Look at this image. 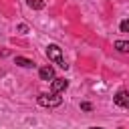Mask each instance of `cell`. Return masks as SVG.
Returning a JSON list of instances; mask_svg holds the SVG:
<instances>
[{
	"label": "cell",
	"instance_id": "7c38bea8",
	"mask_svg": "<svg viewBox=\"0 0 129 129\" xmlns=\"http://www.w3.org/2000/svg\"><path fill=\"white\" fill-rule=\"evenodd\" d=\"M91 129H101V127H91Z\"/></svg>",
	"mask_w": 129,
	"mask_h": 129
},
{
	"label": "cell",
	"instance_id": "9c48e42d",
	"mask_svg": "<svg viewBox=\"0 0 129 129\" xmlns=\"http://www.w3.org/2000/svg\"><path fill=\"white\" fill-rule=\"evenodd\" d=\"M119 28H121V32H129V18L123 20V22L119 24Z\"/></svg>",
	"mask_w": 129,
	"mask_h": 129
},
{
	"label": "cell",
	"instance_id": "8992f818",
	"mask_svg": "<svg viewBox=\"0 0 129 129\" xmlns=\"http://www.w3.org/2000/svg\"><path fill=\"white\" fill-rule=\"evenodd\" d=\"M14 62H16V64H20V67H24V69L34 67V62H32L30 58H24V56H16V58H14Z\"/></svg>",
	"mask_w": 129,
	"mask_h": 129
},
{
	"label": "cell",
	"instance_id": "8fae6325",
	"mask_svg": "<svg viewBox=\"0 0 129 129\" xmlns=\"http://www.w3.org/2000/svg\"><path fill=\"white\" fill-rule=\"evenodd\" d=\"M18 30H20V32H28V26H26V24H20Z\"/></svg>",
	"mask_w": 129,
	"mask_h": 129
},
{
	"label": "cell",
	"instance_id": "52a82bcc",
	"mask_svg": "<svg viewBox=\"0 0 129 129\" xmlns=\"http://www.w3.org/2000/svg\"><path fill=\"white\" fill-rule=\"evenodd\" d=\"M115 48L119 52H129V40H117L115 42Z\"/></svg>",
	"mask_w": 129,
	"mask_h": 129
},
{
	"label": "cell",
	"instance_id": "5b68a950",
	"mask_svg": "<svg viewBox=\"0 0 129 129\" xmlns=\"http://www.w3.org/2000/svg\"><path fill=\"white\" fill-rule=\"evenodd\" d=\"M38 77H40L42 81H52V79H54V69H52L50 64H44V67L38 69Z\"/></svg>",
	"mask_w": 129,
	"mask_h": 129
},
{
	"label": "cell",
	"instance_id": "7a4b0ae2",
	"mask_svg": "<svg viewBox=\"0 0 129 129\" xmlns=\"http://www.w3.org/2000/svg\"><path fill=\"white\" fill-rule=\"evenodd\" d=\"M62 103V97H58V95H54V93H40L38 95V105H42V107H58Z\"/></svg>",
	"mask_w": 129,
	"mask_h": 129
},
{
	"label": "cell",
	"instance_id": "3957f363",
	"mask_svg": "<svg viewBox=\"0 0 129 129\" xmlns=\"http://www.w3.org/2000/svg\"><path fill=\"white\" fill-rule=\"evenodd\" d=\"M113 101H115V105H119V107H129V91H127V89H119V91L115 93Z\"/></svg>",
	"mask_w": 129,
	"mask_h": 129
},
{
	"label": "cell",
	"instance_id": "30bf717a",
	"mask_svg": "<svg viewBox=\"0 0 129 129\" xmlns=\"http://www.w3.org/2000/svg\"><path fill=\"white\" fill-rule=\"evenodd\" d=\"M81 109H83V111H91V109H93V105H91V103H87V101H83V103H81Z\"/></svg>",
	"mask_w": 129,
	"mask_h": 129
},
{
	"label": "cell",
	"instance_id": "ba28073f",
	"mask_svg": "<svg viewBox=\"0 0 129 129\" xmlns=\"http://www.w3.org/2000/svg\"><path fill=\"white\" fill-rule=\"evenodd\" d=\"M28 6L34 8V10H42L46 4H44V0H28Z\"/></svg>",
	"mask_w": 129,
	"mask_h": 129
},
{
	"label": "cell",
	"instance_id": "6da1fadb",
	"mask_svg": "<svg viewBox=\"0 0 129 129\" xmlns=\"http://www.w3.org/2000/svg\"><path fill=\"white\" fill-rule=\"evenodd\" d=\"M46 56H48V60H52V62L58 64L60 69H67V67H69V64L64 62L62 48H60L58 44H48V46H46Z\"/></svg>",
	"mask_w": 129,
	"mask_h": 129
},
{
	"label": "cell",
	"instance_id": "277c9868",
	"mask_svg": "<svg viewBox=\"0 0 129 129\" xmlns=\"http://www.w3.org/2000/svg\"><path fill=\"white\" fill-rule=\"evenodd\" d=\"M67 87H69V81H67V79H60V77L56 79V77H54V79H52V83H50V93L58 95V93H62Z\"/></svg>",
	"mask_w": 129,
	"mask_h": 129
}]
</instances>
